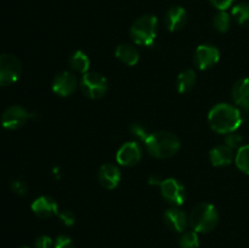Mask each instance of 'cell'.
I'll return each mask as SVG.
<instances>
[{
	"label": "cell",
	"mask_w": 249,
	"mask_h": 248,
	"mask_svg": "<svg viewBox=\"0 0 249 248\" xmlns=\"http://www.w3.org/2000/svg\"><path fill=\"white\" fill-rule=\"evenodd\" d=\"M211 128L219 134H230L237 130L242 124V114L237 107L229 104H219L208 114Z\"/></svg>",
	"instance_id": "obj_1"
},
{
	"label": "cell",
	"mask_w": 249,
	"mask_h": 248,
	"mask_svg": "<svg viewBox=\"0 0 249 248\" xmlns=\"http://www.w3.org/2000/svg\"><path fill=\"white\" fill-rule=\"evenodd\" d=\"M145 145L148 152L155 157L168 158L179 151L180 141L174 134L168 131H157L147 136Z\"/></svg>",
	"instance_id": "obj_2"
},
{
	"label": "cell",
	"mask_w": 249,
	"mask_h": 248,
	"mask_svg": "<svg viewBox=\"0 0 249 248\" xmlns=\"http://www.w3.org/2000/svg\"><path fill=\"white\" fill-rule=\"evenodd\" d=\"M189 221L196 232H209L218 225V211L211 203H199L192 209Z\"/></svg>",
	"instance_id": "obj_3"
},
{
	"label": "cell",
	"mask_w": 249,
	"mask_h": 248,
	"mask_svg": "<svg viewBox=\"0 0 249 248\" xmlns=\"http://www.w3.org/2000/svg\"><path fill=\"white\" fill-rule=\"evenodd\" d=\"M158 19L153 15H145L136 19L130 28V36L139 45L151 46L156 40Z\"/></svg>",
	"instance_id": "obj_4"
},
{
	"label": "cell",
	"mask_w": 249,
	"mask_h": 248,
	"mask_svg": "<svg viewBox=\"0 0 249 248\" xmlns=\"http://www.w3.org/2000/svg\"><path fill=\"white\" fill-rule=\"evenodd\" d=\"M80 89L90 99H101L107 91V80L100 73L87 72L80 82Z\"/></svg>",
	"instance_id": "obj_5"
},
{
	"label": "cell",
	"mask_w": 249,
	"mask_h": 248,
	"mask_svg": "<svg viewBox=\"0 0 249 248\" xmlns=\"http://www.w3.org/2000/svg\"><path fill=\"white\" fill-rule=\"evenodd\" d=\"M21 62L11 53L0 55V87L11 85L21 75Z\"/></svg>",
	"instance_id": "obj_6"
},
{
	"label": "cell",
	"mask_w": 249,
	"mask_h": 248,
	"mask_svg": "<svg viewBox=\"0 0 249 248\" xmlns=\"http://www.w3.org/2000/svg\"><path fill=\"white\" fill-rule=\"evenodd\" d=\"M28 118V112L23 107L15 105V106L7 107L1 114V125L9 130H16L23 126Z\"/></svg>",
	"instance_id": "obj_7"
},
{
	"label": "cell",
	"mask_w": 249,
	"mask_h": 248,
	"mask_svg": "<svg viewBox=\"0 0 249 248\" xmlns=\"http://www.w3.org/2000/svg\"><path fill=\"white\" fill-rule=\"evenodd\" d=\"M220 58V53L215 46L201 45L196 49L194 61L199 70H208L216 65Z\"/></svg>",
	"instance_id": "obj_8"
},
{
	"label": "cell",
	"mask_w": 249,
	"mask_h": 248,
	"mask_svg": "<svg viewBox=\"0 0 249 248\" xmlns=\"http://www.w3.org/2000/svg\"><path fill=\"white\" fill-rule=\"evenodd\" d=\"M162 196L174 206H181L185 201V187L175 179H165L160 184Z\"/></svg>",
	"instance_id": "obj_9"
},
{
	"label": "cell",
	"mask_w": 249,
	"mask_h": 248,
	"mask_svg": "<svg viewBox=\"0 0 249 248\" xmlns=\"http://www.w3.org/2000/svg\"><path fill=\"white\" fill-rule=\"evenodd\" d=\"M142 157L140 146L136 142H126L117 152V162L125 167H133L138 164Z\"/></svg>",
	"instance_id": "obj_10"
},
{
	"label": "cell",
	"mask_w": 249,
	"mask_h": 248,
	"mask_svg": "<svg viewBox=\"0 0 249 248\" xmlns=\"http://www.w3.org/2000/svg\"><path fill=\"white\" fill-rule=\"evenodd\" d=\"M77 78L71 72H62L55 77L53 82V90L60 96H70L77 88Z\"/></svg>",
	"instance_id": "obj_11"
},
{
	"label": "cell",
	"mask_w": 249,
	"mask_h": 248,
	"mask_svg": "<svg viewBox=\"0 0 249 248\" xmlns=\"http://www.w3.org/2000/svg\"><path fill=\"white\" fill-rule=\"evenodd\" d=\"M187 22V12L181 6H173L167 11L164 17V23L168 31L178 32L185 27Z\"/></svg>",
	"instance_id": "obj_12"
},
{
	"label": "cell",
	"mask_w": 249,
	"mask_h": 248,
	"mask_svg": "<svg viewBox=\"0 0 249 248\" xmlns=\"http://www.w3.org/2000/svg\"><path fill=\"white\" fill-rule=\"evenodd\" d=\"M121 170L112 163H106L99 170V181L106 189L112 190L121 182Z\"/></svg>",
	"instance_id": "obj_13"
},
{
	"label": "cell",
	"mask_w": 249,
	"mask_h": 248,
	"mask_svg": "<svg viewBox=\"0 0 249 248\" xmlns=\"http://www.w3.org/2000/svg\"><path fill=\"white\" fill-rule=\"evenodd\" d=\"M32 211L40 218H50L53 214H58V206L53 198L49 196H41L32 203Z\"/></svg>",
	"instance_id": "obj_14"
},
{
	"label": "cell",
	"mask_w": 249,
	"mask_h": 248,
	"mask_svg": "<svg viewBox=\"0 0 249 248\" xmlns=\"http://www.w3.org/2000/svg\"><path fill=\"white\" fill-rule=\"evenodd\" d=\"M232 99L240 108L249 111V78H241L235 83Z\"/></svg>",
	"instance_id": "obj_15"
},
{
	"label": "cell",
	"mask_w": 249,
	"mask_h": 248,
	"mask_svg": "<svg viewBox=\"0 0 249 248\" xmlns=\"http://www.w3.org/2000/svg\"><path fill=\"white\" fill-rule=\"evenodd\" d=\"M164 221L167 226L177 232H182L186 229L187 216L182 211L178 208H170L164 213Z\"/></svg>",
	"instance_id": "obj_16"
},
{
	"label": "cell",
	"mask_w": 249,
	"mask_h": 248,
	"mask_svg": "<svg viewBox=\"0 0 249 248\" xmlns=\"http://www.w3.org/2000/svg\"><path fill=\"white\" fill-rule=\"evenodd\" d=\"M209 157L214 167H226L233 160V150L228 145L215 146L209 153Z\"/></svg>",
	"instance_id": "obj_17"
},
{
	"label": "cell",
	"mask_w": 249,
	"mask_h": 248,
	"mask_svg": "<svg viewBox=\"0 0 249 248\" xmlns=\"http://www.w3.org/2000/svg\"><path fill=\"white\" fill-rule=\"evenodd\" d=\"M116 57L128 66H135L139 62V53L130 44H121L116 50Z\"/></svg>",
	"instance_id": "obj_18"
},
{
	"label": "cell",
	"mask_w": 249,
	"mask_h": 248,
	"mask_svg": "<svg viewBox=\"0 0 249 248\" xmlns=\"http://www.w3.org/2000/svg\"><path fill=\"white\" fill-rule=\"evenodd\" d=\"M195 84H196V73H195V71L186 70L180 73L179 77H178V91L181 92V94L189 92L195 87Z\"/></svg>",
	"instance_id": "obj_19"
},
{
	"label": "cell",
	"mask_w": 249,
	"mask_h": 248,
	"mask_svg": "<svg viewBox=\"0 0 249 248\" xmlns=\"http://www.w3.org/2000/svg\"><path fill=\"white\" fill-rule=\"evenodd\" d=\"M70 66L73 71L78 73H87L89 70L90 60L83 51L78 50L70 57Z\"/></svg>",
	"instance_id": "obj_20"
},
{
	"label": "cell",
	"mask_w": 249,
	"mask_h": 248,
	"mask_svg": "<svg viewBox=\"0 0 249 248\" xmlns=\"http://www.w3.org/2000/svg\"><path fill=\"white\" fill-rule=\"evenodd\" d=\"M232 17L240 26L249 27V4L241 2L233 6Z\"/></svg>",
	"instance_id": "obj_21"
},
{
	"label": "cell",
	"mask_w": 249,
	"mask_h": 248,
	"mask_svg": "<svg viewBox=\"0 0 249 248\" xmlns=\"http://www.w3.org/2000/svg\"><path fill=\"white\" fill-rule=\"evenodd\" d=\"M235 162L241 172L249 175V145H243L238 148Z\"/></svg>",
	"instance_id": "obj_22"
},
{
	"label": "cell",
	"mask_w": 249,
	"mask_h": 248,
	"mask_svg": "<svg viewBox=\"0 0 249 248\" xmlns=\"http://www.w3.org/2000/svg\"><path fill=\"white\" fill-rule=\"evenodd\" d=\"M230 23H231L230 15L225 11H219L213 18L214 28H215L218 32H220V33H225V32H228L229 28H230Z\"/></svg>",
	"instance_id": "obj_23"
},
{
	"label": "cell",
	"mask_w": 249,
	"mask_h": 248,
	"mask_svg": "<svg viewBox=\"0 0 249 248\" xmlns=\"http://www.w3.org/2000/svg\"><path fill=\"white\" fill-rule=\"evenodd\" d=\"M180 248H198L199 238L196 232L189 231V232L182 233L179 240Z\"/></svg>",
	"instance_id": "obj_24"
},
{
	"label": "cell",
	"mask_w": 249,
	"mask_h": 248,
	"mask_svg": "<svg viewBox=\"0 0 249 248\" xmlns=\"http://www.w3.org/2000/svg\"><path fill=\"white\" fill-rule=\"evenodd\" d=\"M130 131H131V134H133L134 136H136L138 139H140V140L143 141V142H145V140L147 139V136L150 135V134H148V131H147V129H146L143 125H141V124H139V123L131 124Z\"/></svg>",
	"instance_id": "obj_25"
},
{
	"label": "cell",
	"mask_w": 249,
	"mask_h": 248,
	"mask_svg": "<svg viewBox=\"0 0 249 248\" xmlns=\"http://www.w3.org/2000/svg\"><path fill=\"white\" fill-rule=\"evenodd\" d=\"M243 141V138L240 135V134H237L236 131H233V133H230L226 135L225 138V145H228L229 147H231L233 150V148H240L241 143H242Z\"/></svg>",
	"instance_id": "obj_26"
},
{
	"label": "cell",
	"mask_w": 249,
	"mask_h": 248,
	"mask_svg": "<svg viewBox=\"0 0 249 248\" xmlns=\"http://www.w3.org/2000/svg\"><path fill=\"white\" fill-rule=\"evenodd\" d=\"M53 248H74V243H73V241L68 236L60 235L55 240Z\"/></svg>",
	"instance_id": "obj_27"
},
{
	"label": "cell",
	"mask_w": 249,
	"mask_h": 248,
	"mask_svg": "<svg viewBox=\"0 0 249 248\" xmlns=\"http://www.w3.org/2000/svg\"><path fill=\"white\" fill-rule=\"evenodd\" d=\"M11 190L15 194L19 195V196H23V195H26L28 187H27V184L23 180L16 179L11 182Z\"/></svg>",
	"instance_id": "obj_28"
},
{
	"label": "cell",
	"mask_w": 249,
	"mask_h": 248,
	"mask_svg": "<svg viewBox=\"0 0 249 248\" xmlns=\"http://www.w3.org/2000/svg\"><path fill=\"white\" fill-rule=\"evenodd\" d=\"M58 218L61 219L66 226H72L75 223V215L72 211H63L58 213Z\"/></svg>",
	"instance_id": "obj_29"
},
{
	"label": "cell",
	"mask_w": 249,
	"mask_h": 248,
	"mask_svg": "<svg viewBox=\"0 0 249 248\" xmlns=\"http://www.w3.org/2000/svg\"><path fill=\"white\" fill-rule=\"evenodd\" d=\"M34 246H36V248H51L53 247V242L49 236L41 235L36 238Z\"/></svg>",
	"instance_id": "obj_30"
},
{
	"label": "cell",
	"mask_w": 249,
	"mask_h": 248,
	"mask_svg": "<svg viewBox=\"0 0 249 248\" xmlns=\"http://www.w3.org/2000/svg\"><path fill=\"white\" fill-rule=\"evenodd\" d=\"M233 1L235 0H209V2L213 6H215L219 11H225L226 9H229L232 5Z\"/></svg>",
	"instance_id": "obj_31"
},
{
	"label": "cell",
	"mask_w": 249,
	"mask_h": 248,
	"mask_svg": "<svg viewBox=\"0 0 249 248\" xmlns=\"http://www.w3.org/2000/svg\"><path fill=\"white\" fill-rule=\"evenodd\" d=\"M18 248H28V247H24V246H22V247H18Z\"/></svg>",
	"instance_id": "obj_32"
}]
</instances>
